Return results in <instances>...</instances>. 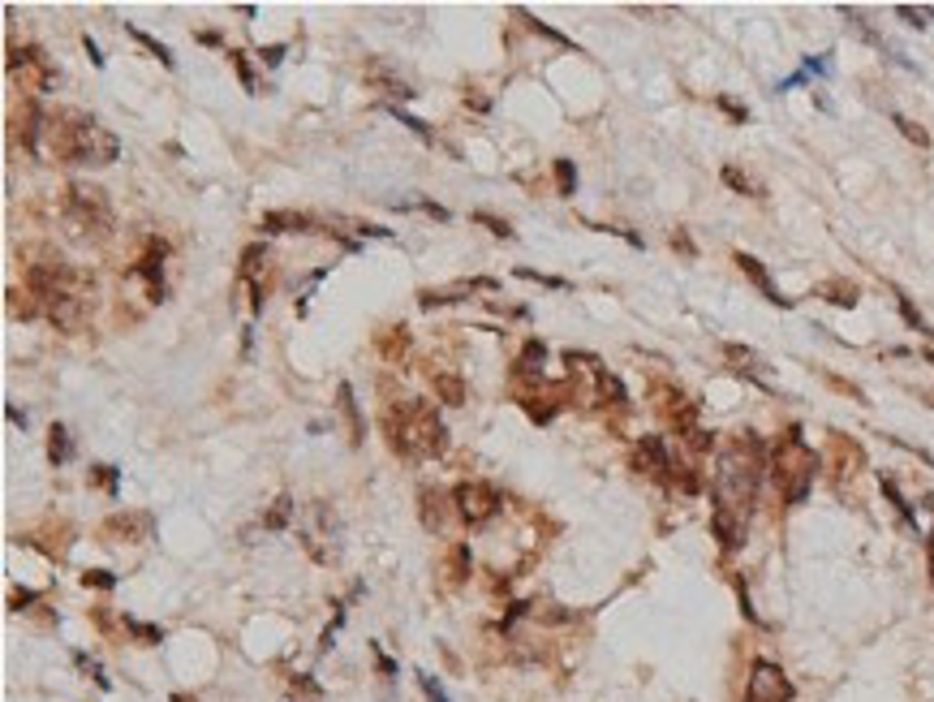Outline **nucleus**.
<instances>
[{"instance_id": "1", "label": "nucleus", "mask_w": 934, "mask_h": 702, "mask_svg": "<svg viewBox=\"0 0 934 702\" xmlns=\"http://www.w3.org/2000/svg\"><path fill=\"white\" fill-rule=\"evenodd\" d=\"M767 457L754 436H740L733 445L719 449V465H715V483H711V501H715V517L711 530L724 544V552H737L745 544V526L758 501V483H762Z\"/></svg>"}, {"instance_id": "2", "label": "nucleus", "mask_w": 934, "mask_h": 702, "mask_svg": "<svg viewBox=\"0 0 934 702\" xmlns=\"http://www.w3.org/2000/svg\"><path fill=\"white\" fill-rule=\"evenodd\" d=\"M44 139H48V155L61 164H91L103 168L121 155V143L112 130H103L91 112L78 108H56L44 121Z\"/></svg>"}, {"instance_id": "3", "label": "nucleus", "mask_w": 934, "mask_h": 702, "mask_svg": "<svg viewBox=\"0 0 934 702\" xmlns=\"http://www.w3.org/2000/svg\"><path fill=\"white\" fill-rule=\"evenodd\" d=\"M384 427H388V440H393V452H405L414 461H431L448 449V427L436 414V405L422 402V397H409V402L393 405L384 414Z\"/></svg>"}, {"instance_id": "4", "label": "nucleus", "mask_w": 934, "mask_h": 702, "mask_svg": "<svg viewBox=\"0 0 934 702\" xmlns=\"http://www.w3.org/2000/svg\"><path fill=\"white\" fill-rule=\"evenodd\" d=\"M771 474L780 483L788 504H801L814 487V474H818V452L801 440V427H788L780 449L771 457Z\"/></svg>"}, {"instance_id": "5", "label": "nucleus", "mask_w": 934, "mask_h": 702, "mask_svg": "<svg viewBox=\"0 0 934 702\" xmlns=\"http://www.w3.org/2000/svg\"><path fill=\"white\" fill-rule=\"evenodd\" d=\"M65 220L74 229H91V233H108L112 229V202L108 195L91 186V182H69L65 186Z\"/></svg>"}, {"instance_id": "6", "label": "nucleus", "mask_w": 934, "mask_h": 702, "mask_svg": "<svg viewBox=\"0 0 934 702\" xmlns=\"http://www.w3.org/2000/svg\"><path fill=\"white\" fill-rule=\"evenodd\" d=\"M452 504H457V513L470 522V526H483V522H492L495 513H499V492H495L492 483H483V479H465L457 492H452Z\"/></svg>"}, {"instance_id": "7", "label": "nucleus", "mask_w": 934, "mask_h": 702, "mask_svg": "<svg viewBox=\"0 0 934 702\" xmlns=\"http://www.w3.org/2000/svg\"><path fill=\"white\" fill-rule=\"evenodd\" d=\"M745 702H792V681L784 677V668H776L771 659H758L749 668Z\"/></svg>"}, {"instance_id": "8", "label": "nucleus", "mask_w": 934, "mask_h": 702, "mask_svg": "<svg viewBox=\"0 0 934 702\" xmlns=\"http://www.w3.org/2000/svg\"><path fill=\"white\" fill-rule=\"evenodd\" d=\"M22 69V83L40 96V91H48L52 83H56V69H52V61L44 56V48H9V74H18Z\"/></svg>"}, {"instance_id": "9", "label": "nucleus", "mask_w": 934, "mask_h": 702, "mask_svg": "<svg viewBox=\"0 0 934 702\" xmlns=\"http://www.w3.org/2000/svg\"><path fill=\"white\" fill-rule=\"evenodd\" d=\"M634 457H638V470H646V474H655V479H677V461H672V452L663 445V436H641Z\"/></svg>"}, {"instance_id": "10", "label": "nucleus", "mask_w": 934, "mask_h": 702, "mask_svg": "<svg viewBox=\"0 0 934 702\" xmlns=\"http://www.w3.org/2000/svg\"><path fill=\"white\" fill-rule=\"evenodd\" d=\"M737 263H740V272L762 289V298L767 301H776V306H792L788 298H780V289H776V281H771V272L762 267V259H754V254H737Z\"/></svg>"}, {"instance_id": "11", "label": "nucleus", "mask_w": 934, "mask_h": 702, "mask_svg": "<svg viewBox=\"0 0 934 702\" xmlns=\"http://www.w3.org/2000/svg\"><path fill=\"white\" fill-rule=\"evenodd\" d=\"M259 229H263V233H310L315 220H310L306 211H267V216L259 220Z\"/></svg>"}, {"instance_id": "12", "label": "nucleus", "mask_w": 934, "mask_h": 702, "mask_svg": "<svg viewBox=\"0 0 934 702\" xmlns=\"http://www.w3.org/2000/svg\"><path fill=\"white\" fill-rule=\"evenodd\" d=\"M103 535H139V539H147L151 535V517L147 513H117V517H108V526H103ZM134 544V539H130Z\"/></svg>"}, {"instance_id": "13", "label": "nucleus", "mask_w": 934, "mask_h": 702, "mask_svg": "<svg viewBox=\"0 0 934 702\" xmlns=\"http://www.w3.org/2000/svg\"><path fill=\"white\" fill-rule=\"evenodd\" d=\"M341 414L344 423H349V440L353 445H362V436H366V423H362V414H358V402H353V384H341Z\"/></svg>"}, {"instance_id": "14", "label": "nucleus", "mask_w": 934, "mask_h": 702, "mask_svg": "<svg viewBox=\"0 0 934 702\" xmlns=\"http://www.w3.org/2000/svg\"><path fill=\"white\" fill-rule=\"evenodd\" d=\"M431 384H436V393H440L443 405H461V402H465V380H461V375L436 371V375H431Z\"/></svg>"}, {"instance_id": "15", "label": "nucleus", "mask_w": 934, "mask_h": 702, "mask_svg": "<svg viewBox=\"0 0 934 702\" xmlns=\"http://www.w3.org/2000/svg\"><path fill=\"white\" fill-rule=\"evenodd\" d=\"M69 452H74L69 431H65L61 423H52V431H48V461H52V465H65V461H69Z\"/></svg>"}, {"instance_id": "16", "label": "nucleus", "mask_w": 934, "mask_h": 702, "mask_svg": "<svg viewBox=\"0 0 934 702\" xmlns=\"http://www.w3.org/2000/svg\"><path fill=\"white\" fill-rule=\"evenodd\" d=\"M294 496H281V501L272 504V513H267V517H263V526H267V530H285V526H289V517H294Z\"/></svg>"}, {"instance_id": "17", "label": "nucleus", "mask_w": 934, "mask_h": 702, "mask_svg": "<svg viewBox=\"0 0 934 702\" xmlns=\"http://www.w3.org/2000/svg\"><path fill=\"white\" fill-rule=\"evenodd\" d=\"M130 35H134V40H139V44H143V48H147L151 56H160V65H168V69H173V52H168V44H160L155 35L139 31V26H130Z\"/></svg>"}, {"instance_id": "18", "label": "nucleus", "mask_w": 934, "mask_h": 702, "mask_svg": "<svg viewBox=\"0 0 934 702\" xmlns=\"http://www.w3.org/2000/svg\"><path fill=\"white\" fill-rule=\"evenodd\" d=\"M556 186H560V195H573V190H578V168H573V160H556Z\"/></svg>"}, {"instance_id": "19", "label": "nucleus", "mask_w": 934, "mask_h": 702, "mask_svg": "<svg viewBox=\"0 0 934 702\" xmlns=\"http://www.w3.org/2000/svg\"><path fill=\"white\" fill-rule=\"evenodd\" d=\"M224 56H229V65H233V69H238V78H242V87H246L250 96H259V91H254V69H250V61H246V52H224Z\"/></svg>"}, {"instance_id": "20", "label": "nucleus", "mask_w": 934, "mask_h": 702, "mask_svg": "<svg viewBox=\"0 0 934 702\" xmlns=\"http://www.w3.org/2000/svg\"><path fill=\"white\" fill-rule=\"evenodd\" d=\"M818 294H832L836 306H857V285H844V281H832V285H823Z\"/></svg>"}, {"instance_id": "21", "label": "nucleus", "mask_w": 934, "mask_h": 702, "mask_svg": "<svg viewBox=\"0 0 934 702\" xmlns=\"http://www.w3.org/2000/svg\"><path fill=\"white\" fill-rule=\"evenodd\" d=\"M393 117L400 121V125H409V130H414L422 143H436V130H431L427 121H418V117H409V112H400V108H393Z\"/></svg>"}, {"instance_id": "22", "label": "nucleus", "mask_w": 934, "mask_h": 702, "mask_svg": "<svg viewBox=\"0 0 934 702\" xmlns=\"http://www.w3.org/2000/svg\"><path fill=\"white\" fill-rule=\"evenodd\" d=\"M91 483L103 487L108 496H117V465H96V470H91Z\"/></svg>"}, {"instance_id": "23", "label": "nucleus", "mask_w": 934, "mask_h": 702, "mask_svg": "<svg viewBox=\"0 0 934 702\" xmlns=\"http://www.w3.org/2000/svg\"><path fill=\"white\" fill-rule=\"evenodd\" d=\"M895 301H900V315L909 319V328H913V332H931V323H926V319H922V315L913 310V301L904 298V294H895Z\"/></svg>"}, {"instance_id": "24", "label": "nucleus", "mask_w": 934, "mask_h": 702, "mask_svg": "<svg viewBox=\"0 0 934 702\" xmlns=\"http://www.w3.org/2000/svg\"><path fill=\"white\" fill-rule=\"evenodd\" d=\"M891 121H895V125H900V134H904V139H909V143H917V147H926V143H931V139H926V130H917V125H913V121H909V117H900V112H895V117H891Z\"/></svg>"}, {"instance_id": "25", "label": "nucleus", "mask_w": 934, "mask_h": 702, "mask_svg": "<svg viewBox=\"0 0 934 702\" xmlns=\"http://www.w3.org/2000/svg\"><path fill=\"white\" fill-rule=\"evenodd\" d=\"M724 182H728L733 190H740V195H758V186H754V182H749V177H745L740 168H733V164L724 168Z\"/></svg>"}, {"instance_id": "26", "label": "nucleus", "mask_w": 934, "mask_h": 702, "mask_svg": "<svg viewBox=\"0 0 934 702\" xmlns=\"http://www.w3.org/2000/svg\"><path fill=\"white\" fill-rule=\"evenodd\" d=\"M517 276H521V281H539V285H547V289H569V281H560V276H542V272H535V267H517Z\"/></svg>"}, {"instance_id": "27", "label": "nucleus", "mask_w": 934, "mask_h": 702, "mask_svg": "<svg viewBox=\"0 0 934 702\" xmlns=\"http://www.w3.org/2000/svg\"><path fill=\"white\" fill-rule=\"evenodd\" d=\"M895 13H900V18H909L913 26H934V9H913V4H900Z\"/></svg>"}, {"instance_id": "28", "label": "nucleus", "mask_w": 934, "mask_h": 702, "mask_svg": "<svg viewBox=\"0 0 934 702\" xmlns=\"http://www.w3.org/2000/svg\"><path fill=\"white\" fill-rule=\"evenodd\" d=\"M474 220L479 224H487L495 238H513V229H508V220H495V216H487V211H474Z\"/></svg>"}, {"instance_id": "29", "label": "nucleus", "mask_w": 934, "mask_h": 702, "mask_svg": "<svg viewBox=\"0 0 934 702\" xmlns=\"http://www.w3.org/2000/svg\"><path fill=\"white\" fill-rule=\"evenodd\" d=\"M83 586H99V591H112V586H117V578H112V573H103V569H96V573H83Z\"/></svg>"}, {"instance_id": "30", "label": "nucleus", "mask_w": 934, "mask_h": 702, "mask_svg": "<svg viewBox=\"0 0 934 702\" xmlns=\"http://www.w3.org/2000/svg\"><path fill=\"white\" fill-rule=\"evenodd\" d=\"M380 345L388 350V358H396V353H405V345H409V337H405V328H396V337H380Z\"/></svg>"}, {"instance_id": "31", "label": "nucleus", "mask_w": 934, "mask_h": 702, "mask_svg": "<svg viewBox=\"0 0 934 702\" xmlns=\"http://www.w3.org/2000/svg\"><path fill=\"white\" fill-rule=\"evenodd\" d=\"M418 681H422V690H427V699L431 702H448V694H443V685L436 681V677H427V672H418Z\"/></svg>"}, {"instance_id": "32", "label": "nucleus", "mask_w": 934, "mask_h": 702, "mask_svg": "<svg viewBox=\"0 0 934 702\" xmlns=\"http://www.w3.org/2000/svg\"><path fill=\"white\" fill-rule=\"evenodd\" d=\"M125 629H134V634H139L143 643H160V638H164V634H160L155 625H139V621H125Z\"/></svg>"}, {"instance_id": "33", "label": "nucleus", "mask_w": 934, "mask_h": 702, "mask_svg": "<svg viewBox=\"0 0 934 702\" xmlns=\"http://www.w3.org/2000/svg\"><path fill=\"white\" fill-rule=\"evenodd\" d=\"M805 74H823V78H832V61H827V56H810V61H805Z\"/></svg>"}, {"instance_id": "34", "label": "nucleus", "mask_w": 934, "mask_h": 702, "mask_svg": "<svg viewBox=\"0 0 934 702\" xmlns=\"http://www.w3.org/2000/svg\"><path fill=\"white\" fill-rule=\"evenodd\" d=\"M4 418H9V423H13V427H26V414H22V409H18V405H4Z\"/></svg>"}, {"instance_id": "35", "label": "nucleus", "mask_w": 934, "mask_h": 702, "mask_svg": "<svg viewBox=\"0 0 934 702\" xmlns=\"http://www.w3.org/2000/svg\"><path fill=\"white\" fill-rule=\"evenodd\" d=\"M719 108H728V112H733V117H737V121H745V108H740L737 100H724V96H719Z\"/></svg>"}, {"instance_id": "36", "label": "nucleus", "mask_w": 934, "mask_h": 702, "mask_svg": "<svg viewBox=\"0 0 934 702\" xmlns=\"http://www.w3.org/2000/svg\"><path fill=\"white\" fill-rule=\"evenodd\" d=\"M281 56H285L281 44H276V48H263V61H267V65H281Z\"/></svg>"}, {"instance_id": "37", "label": "nucleus", "mask_w": 934, "mask_h": 702, "mask_svg": "<svg viewBox=\"0 0 934 702\" xmlns=\"http://www.w3.org/2000/svg\"><path fill=\"white\" fill-rule=\"evenodd\" d=\"M83 44H87V52H91V61H96L99 69H103V56H99V48H96V40H91V35H87V40H83Z\"/></svg>"}, {"instance_id": "38", "label": "nucleus", "mask_w": 934, "mask_h": 702, "mask_svg": "<svg viewBox=\"0 0 934 702\" xmlns=\"http://www.w3.org/2000/svg\"><path fill=\"white\" fill-rule=\"evenodd\" d=\"M926 552H931V582H934V530H931V539H926Z\"/></svg>"}, {"instance_id": "39", "label": "nucleus", "mask_w": 934, "mask_h": 702, "mask_svg": "<svg viewBox=\"0 0 934 702\" xmlns=\"http://www.w3.org/2000/svg\"><path fill=\"white\" fill-rule=\"evenodd\" d=\"M926 362H934V350H926Z\"/></svg>"}, {"instance_id": "40", "label": "nucleus", "mask_w": 934, "mask_h": 702, "mask_svg": "<svg viewBox=\"0 0 934 702\" xmlns=\"http://www.w3.org/2000/svg\"><path fill=\"white\" fill-rule=\"evenodd\" d=\"M173 702H190V699H182V694H177V699H173Z\"/></svg>"}]
</instances>
